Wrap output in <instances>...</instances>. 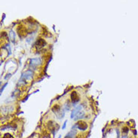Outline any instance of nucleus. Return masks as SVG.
<instances>
[{"mask_svg":"<svg viewBox=\"0 0 138 138\" xmlns=\"http://www.w3.org/2000/svg\"><path fill=\"white\" fill-rule=\"evenodd\" d=\"M67 122V121H65V122H64V123H63V125L62 126V129H65V128H66Z\"/></svg>","mask_w":138,"mask_h":138,"instance_id":"6e6552de","label":"nucleus"},{"mask_svg":"<svg viewBox=\"0 0 138 138\" xmlns=\"http://www.w3.org/2000/svg\"><path fill=\"white\" fill-rule=\"evenodd\" d=\"M74 127L75 128H77L80 130H85L88 128V125L85 122H79L78 123H76V125Z\"/></svg>","mask_w":138,"mask_h":138,"instance_id":"f03ea898","label":"nucleus"},{"mask_svg":"<svg viewBox=\"0 0 138 138\" xmlns=\"http://www.w3.org/2000/svg\"><path fill=\"white\" fill-rule=\"evenodd\" d=\"M117 138H118V137H117Z\"/></svg>","mask_w":138,"mask_h":138,"instance_id":"9b49d317","label":"nucleus"},{"mask_svg":"<svg viewBox=\"0 0 138 138\" xmlns=\"http://www.w3.org/2000/svg\"><path fill=\"white\" fill-rule=\"evenodd\" d=\"M42 63V60L40 57H36V58H33V59L31 60V63H30V65L32 67H35V66H38L39 63Z\"/></svg>","mask_w":138,"mask_h":138,"instance_id":"20e7f679","label":"nucleus"},{"mask_svg":"<svg viewBox=\"0 0 138 138\" xmlns=\"http://www.w3.org/2000/svg\"><path fill=\"white\" fill-rule=\"evenodd\" d=\"M122 138H128V137H127L126 135H123V136L122 137Z\"/></svg>","mask_w":138,"mask_h":138,"instance_id":"1a4fd4ad","label":"nucleus"},{"mask_svg":"<svg viewBox=\"0 0 138 138\" xmlns=\"http://www.w3.org/2000/svg\"><path fill=\"white\" fill-rule=\"evenodd\" d=\"M32 77V72L31 70H27L22 74L20 81H27L30 80Z\"/></svg>","mask_w":138,"mask_h":138,"instance_id":"f257e3e1","label":"nucleus"},{"mask_svg":"<svg viewBox=\"0 0 138 138\" xmlns=\"http://www.w3.org/2000/svg\"><path fill=\"white\" fill-rule=\"evenodd\" d=\"M58 138H61V136L60 135V136H59V137H58Z\"/></svg>","mask_w":138,"mask_h":138,"instance_id":"9d476101","label":"nucleus"},{"mask_svg":"<svg viewBox=\"0 0 138 138\" xmlns=\"http://www.w3.org/2000/svg\"><path fill=\"white\" fill-rule=\"evenodd\" d=\"M82 108V106H81V105H79L78 106H76L73 110L72 111V113H71V118H75V117L76 115H77V114L79 113V112L81 111Z\"/></svg>","mask_w":138,"mask_h":138,"instance_id":"7ed1b4c3","label":"nucleus"},{"mask_svg":"<svg viewBox=\"0 0 138 138\" xmlns=\"http://www.w3.org/2000/svg\"><path fill=\"white\" fill-rule=\"evenodd\" d=\"M84 115H85V112H84V111H80V112H79V113L77 114V115L75 116V118L74 119H75V120H78V119L82 118Z\"/></svg>","mask_w":138,"mask_h":138,"instance_id":"39448f33","label":"nucleus"},{"mask_svg":"<svg viewBox=\"0 0 138 138\" xmlns=\"http://www.w3.org/2000/svg\"><path fill=\"white\" fill-rule=\"evenodd\" d=\"M10 35H11V38H12V40H14V32L13 31L10 32Z\"/></svg>","mask_w":138,"mask_h":138,"instance_id":"0eeeda50","label":"nucleus"},{"mask_svg":"<svg viewBox=\"0 0 138 138\" xmlns=\"http://www.w3.org/2000/svg\"><path fill=\"white\" fill-rule=\"evenodd\" d=\"M2 138H14V137L10 134H4V136L2 137Z\"/></svg>","mask_w":138,"mask_h":138,"instance_id":"423d86ee","label":"nucleus"}]
</instances>
